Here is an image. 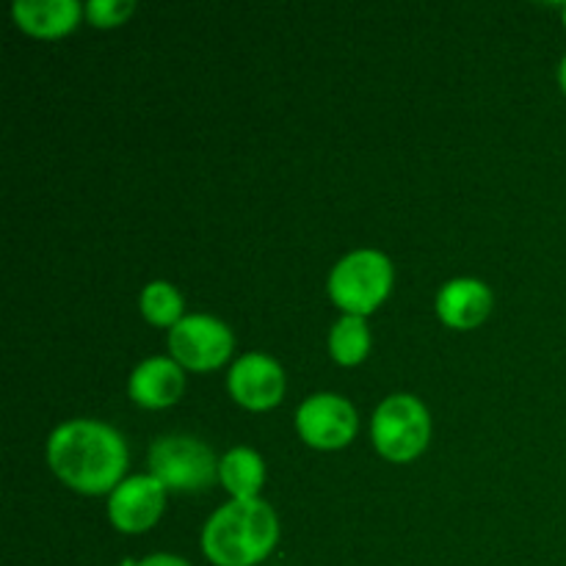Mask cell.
<instances>
[{
	"instance_id": "cell-15",
	"label": "cell",
	"mask_w": 566,
	"mask_h": 566,
	"mask_svg": "<svg viewBox=\"0 0 566 566\" xmlns=\"http://www.w3.org/2000/svg\"><path fill=\"white\" fill-rule=\"evenodd\" d=\"M142 310L149 324L175 326L182 315V298L169 282H149L142 293Z\"/></svg>"
},
{
	"instance_id": "cell-16",
	"label": "cell",
	"mask_w": 566,
	"mask_h": 566,
	"mask_svg": "<svg viewBox=\"0 0 566 566\" xmlns=\"http://www.w3.org/2000/svg\"><path fill=\"white\" fill-rule=\"evenodd\" d=\"M136 3L130 0H92L86 6V14L94 25L108 28V25H119L127 14H133Z\"/></svg>"
},
{
	"instance_id": "cell-14",
	"label": "cell",
	"mask_w": 566,
	"mask_h": 566,
	"mask_svg": "<svg viewBox=\"0 0 566 566\" xmlns=\"http://www.w3.org/2000/svg\"><path fill=\"white\" fill-rule=\"evenodd\" d=\"M329 348L332 357L340 365H357L363 363L365 354L370 348V335L368 324H365L363 315H343L335 324L329 335Z\"/></svg>"
},
{
	"instance_id": "cell-13",
	"label": "cell",
	"mask_w": 566,
	"mask_h": 566,
	"mask_svg": "<svg viewBox=\"0 0 566 566\" xmlns=\"http://www.w3.org/2000/svg\"><path fill=\"white\" fill-rule=\"evenodd\" d=\"M219 475L221 484L232 492V497H241V501L258 497L265 479L263 459L252 448H232L219 462Z\"/></svg>"
},
{
	"instance_id": "cell-8",
	"label": "cell",
	"mask_w": 566,
	"mask_h": 566,
	"mask_svg": "<svg viewBox=\"0 0 566 566\" xmlns=\"http://www.w3.org/2000/svg\"><path fill=\"white\" fill-rule=\"evenodd\" d=\"M166 486L155 475H133L125 479L108 501V517L125 534H142L164 512Z\"/></svg>"
},
{
	"instance_id": "cell-17",
	"label": "cell",
	"mask_w": 566,
	"mask_h": 566,
	"mask_svg": "<svg viewBox=\"0 0 566 566\" xmlns=\"http://www.w3.org/2000/svg\"><path fill=\"white\" fill-rule=\"evenodd\" d=\"M136 566H188V562H182V558L177 556H169V553H155V556L144 558V562H138Z\"/></svg>"
},
{
	"instance_id": "cell-7",
	"label": "cell",
	"mask_w": 566,
	"mask_h": 566,
	"mask_svg": "<svg viewBox=\"0 0 566 566\" xmlns=\"http://www.w3.org/2000/svg\"><path fill=\"white\" fill-rule=\"evenodd\" d=\"M296 429L313 448H343L357 431V412L346 398L318 392L298 407Z\"/></svg>"
},
{
	"instance_id": "cell-12",
	"label": "cell",
	"mask_w": 566,
	"mask_h": 566,
	"mask_svg": "<svg viewBox=\"0 0 566 566\" xmlns=\"http://www.w3.org/2000/svg\"><path fill=\"white\" fill-rule=\"evenodd\" d=\"M17 25L33 36H61L72 31L81 17L77 0H14L11 6Z\"/></svg>"
},
{
	"instance_id": "cell-3",
	"label": "cell",
	"mask_w": 566,
	"mask_h": 566,
	"mask_svg": "<svg viewBox=\"0 0 566 566\" xmlns=\"http://www.w3.org/2000/svg\"><path fill=\"white\" fill-rule=\"evenodd\" d=\"M392 285V265L376 249H357L332 269L329 293L346 315H365L385 302Z\"/></svg>"
},
{
	"instance_id": "cell-6",
	"label": "cell",
	"mask_w": 566,
	"mask_h": 566,
	"mask_svg": "<svg viewBox=\"0 0 566 566\" xmlns=\"http://www.w3.org/2000/svg\"><path fill=\"white\" fill-rule=\"evenodd\" d=\"M175 363L191 370H213L230 357L232 332L213 315H186L169 332Z\"/></svg>"
},
{
	"instance_id": "cell-2",
	"label": "cell",
	"mask_w": 566,
	"mask_h": 566,
	"mask_svg": "<svg viewBox=\"0 0 566 566\" xmlns=\"http://www.w3.org/2000/svg\"><path fill=\"white\" fill-rule=\"evenodd\" d=\"M274 509L260 497H232L205 523L202 551L216 566H254L276 545Z\"/></svg>"
},
{
	"instance_id": "cell-9",
	"label": "cell",
	"mask_w": 566,
	"mask_h": 566,
	"mask_svg": "<svg viewBox=\"0 0 566 566\" xmlns=\"http://www.w3.org/2000/svg\"><path fill=\"white\" fill-rule=\"evenodd\" d=\"M232 398L247 409H271L285 392V374L269 354H243L227 376Z\"/></svg>"
},
{
	"instance_id": "cell-1",
	"label": "cell",
	"mask_w": 566,
	"mask_h": 566,
	"mask_svg": "<svg viewBox=\"0 0 566 566\" xmlns=\"http://www.w3.org/2000/svg\"><path fill=\"white\" fill-rule=\"evenodd\" d=\"M48 462L66 486L103 495L122 484L127 448L119 431L99 420H70L50 434Z\"/></svg>"
},
{
	"instance_id": "cell-10",
	"label": "cell",
	"mask_w": 566,
	"mask_h": 566,
	"mask_svg": "<svg viewBox=\"0 0 566 566\" xmlns=\"http://www.w3.org/2000/svg\"><path fill=\"white\" fill-rule=\"evenodd\" d=\"M130 398L142 407L164 409L175 403L182 392V370L169 357H149L133 370L130 376Z\"/></svg>"
},
{
	"instance_id": "cell-4",
	"label": "cell",
	"mask_w": 566,
	"mask_h": 566,
	"mask_svg": "<svg viewBox=\"0 0 566 566\" xmlns=\"http://www.w3.org/2000/svg\"><path fill=\"white\" fill-rule=\"evenodd\" d=\"M149 470L166 490H208L219 473L213 451L202 440L188 434H166L149 448Z\"/></svg>"
},
{
	"instance_id": "cell-18",
	"label": "cell",
	"mask_w": 566,
	"mask_h": 566,
	"mask_svg": "<svg viewBox=\"0 0 566 566\" xmlns=\"http://www.w3.org/2000/svg\"><path fill=\"white\" fill-rule=\"evenodd\" d=\"M558 77H562V86H564V92H566V55H564V61H562V70H558Z\"/></svg>"
},
{
	"instance_id": "cell-11",
	"label": "cell",
	"mask_w": 566,
	"mask_h": 566,
	"mask_svg": "<svg viewBox=\"0 0 566 566\" xmlns=\"http://www.w3.org/2000/svg\"><path fill=\"white\" fill-rule=\"evenodd\" d=\"M492 307V293L479 280H451L437 296V313L457 329H473L486 318Z\"/></svg>"
},
{
	"instance_id": "cell-5",
	"label": "cell",
	"mask_w": 566,
	"mask_h": 566,
	"mask_svg": "<svg viewBox=\"0 0 566 566\" xmlns=\"http://www.w3.org/2000/svg\"><path fill=\"white\" fill-rule=\"evenodd\" d=\"M431 420L423 403L415 396H390L374 415V442L381 457L392 462H409L426 448Z\"/></svg>"
},
{
	"instance_id": "cell-19",
	"label": "cell",
	"mask_w": 566,
	"mask_h": 566,
	"mask_svg": "<svg viewBox=\"0 0 566 566\" xmlns=\"http://www.w3.org/2000/svg\"><path fill=\"white\" fill-rule=\"evenodd\" d=\"M564 22H566V6H564Z\"/></svg>"
}]
</instances>
